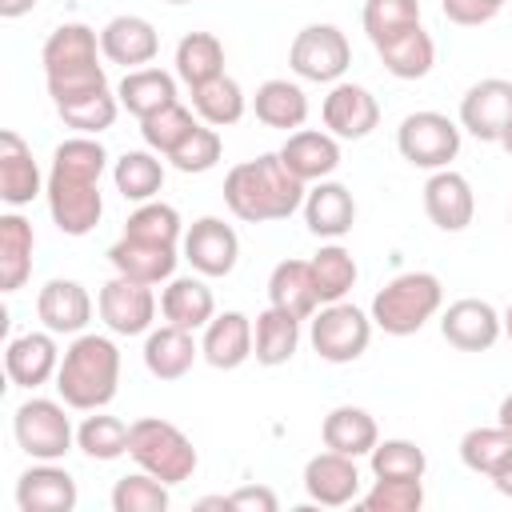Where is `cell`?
I'll return each mask as SVG.
<instances>
[{
	"label": "cell",
	"instance_id": "6da1fadb",
	"mask_svg": "<svg viewBox=\"0 0 512 512\" xmlns=\"http://www.w3.org/2000/svg\"><path fill=\"white\" fill-rule=\"evenodd\" d=\"M108 168V152L96 136H68L52 152L48 168V216L64 236H88L104 216L100 176Z\"/></svg>",
	"mask_w": 512,
	"mask_h": 512
},
{
	"label": "cell",
	"instance_id": "7a4b0ae2",
	"mask_svg": "<svg viewBox=\"0 0 512 512\" xmlns=\"http://www.w3.org/2000/svg\"><path fill=\"white\" fill-rule=\"evenodd\" d=\"M308 184L296 180L280 152H264L256 160H240L224 176V204L236 220L244 224H268V220H288L304 204Z\"/></svg>",
	"mask_w": 512,
	"mask_h": 512
},
{
	"label": "cell",
	"instance_id": "3957f363",
	"mask_svg": "<svg viewBox=\"0 0 512 512\" xmlns=\"http://www.w3.org/2000/svg\"><path fill=\"white\" fill-rule=\"evenodd\" d=\"M104 52H100V32L80 24V20H68V24H56L40 48V64H44V84H48V96H52V108L64 104V100H80V96H92V92H104L108 88V76H104Z\"/></svg>",
	"mask_w": 512,
	"mask_h": 512
},
{
	"label": "cell",
	"instance_id": "277c9868",
	"mask_svg": "<svg viewBox=\"0 0 512 512\" xmlns=\"http://www.w3.org/2000/svg\"><path fill=\"white\" fill-rule=\"evenodd\" d=\"M120 388V348L112 336L80 332L60 356L56 368V392L76 412H96L116 400Z\"/></svg>",
	"mask_w": 512,
	"mask_h": 512
},
{
	"label": "cell",
	"instance_id": "5b68a950",
	"mask_svg": "<svg viewBox=\"0 0 512 512\" xmlns=\"http://www.w3.org/2000/svg\"><path fill=\"white\" fill-rule=\"evenodd\" d=\"M444 308V284L436 272H400L372 296V324L384 336H416Z\"/></svg>",
	"mask_w": 512,
	"mask_h": 512
},
{
	"label": "cell",
	"instance_id": "8992f818",
	"mask_svg": "<svg viewBox=\"0 0 512 512\" xmlns=\"http://www.w3.org/2000/svg\"><path fill=\"white\" fill-rule=\"evenodd\" d=\"M128 456L136 460V468L152 472L168 488L192 480V472L200 468V452L192 448V440L172 420H160V416L132 420V428H128Z\"/></svg>",
	"mask_w": 512,
	"mask_h": 512
},
{
	"label": "cell",
	"instance_id": "52a82bcc",
	"mask_svg": "<svg viewBox=\"0 0 512 512\" xmlns=\"http://www.w3.org/2000/svg\"><path fill=\"white\" fill-rule=\"evenodd\" d=\"M372 316L348 300H332V304H320L308 320V344L320 360L328 364H352L368 352L372 344Z\"/></svg>",
	"mask_w": 512,
	"mask_h": 512
},
{
	"label": "cell",
	"instance_id": "ba28073f",
	"mask_svg": "<svg viewBox=\"0 0 512 512\" xmlns=\"http://www.w3.org/2000/svg\"><path fill=\"white\" fill-rule=\"evenodd\" d=\"M64 400L32 396L12 412V436L24 456L32 460H64L76 448V428L72 416L64 412Z\"/></svg>",
	"mask_w": 512,
	"mask_h": 512
},
{
	"label": "cell",
	"instance_id": "9c48e42d",
	"mask_svg": "<svg viewBox=\"0 0 512 512\" xmlns=\"http://www.w3.org/2000/svg\"><path fill=\"white\" fill-rule=\"evenodd\" d=\"M460 120L444 116V112H408L396 128V152L412 164V168H424V172H436V168H448L456 156H460Z\"/></svg>",
	"mask_w": 512,
	"mask_h": 512
},
{
	"label": "cell",
	"instance_id": "30bf717a",
	"mask_svg": "<svg viewBox=\"0 0 512 512\" xmlns=\"http://www.w3.org/2000/svg\"><path fill=\"white\" fill-rule=\"evenodd\" d=\"M348 64H352V44L336 24H308L288 44V68L300 80L336 84V80H344Z\"/></svg>",
	"mask_w": 512,
	"mask_h": 512
},
{
	"label": "cell",
	"instance_id": "8fae6325",
	"mask_svg": "<svg viewBox=\"0 0 512 512\" xmlns=\"http://www.w3.org/2000/svg\"><path fill=\"white\" fill-rule=\"evenodd\" d=\"M156 308H160V300H156L152 284H140L120 272L112 280H104L100 296H96V312L112 336H148Z\"/></svg>",
	"mask_w": 512,
	"mask_h": 512
},
{
	"label": "cell",
	"instance_id": "7c38bea8",
	"mask_svg": "<svg viewBox=\"0 0 512 512\" xmlns=\"http://www.w3.org/2000/svg\"><path fill=\"white\" fill-rule=\"evenodd\" d=\"M180 256L192 264V272H200L208 280H220V276H232V268L240 260V236L220 216H200L184 228Z\"/></svg>",
	"mask_w": 512,
	"mask_h": 512
},
{
	"label": "cell",
	"instance_id": "4fadbf2b",
	"mask_svg": "<svg viewBox=\"0 0 512 512\" xmlns=\"http://www.w3.org/2000/svg\"><path fill=\"white\" fill-rule=\"evenodd\" d=\"M512 124V80L484 76L460 96V128L484 144H500Z\"/></svg>",
	"mask_w": 512,
	"mask_h": 512
},
{
	"label": "cell",
	"instance_id": "5bb4252c",
	"mask_svg": "<svg viewBox=\"0 0 512 512\" xmlns=\"http://www.w3.org/2000/svg\"><path fill=\"white\" fill-rule=\"evenodd\" d=\"M320 120L336 140H364L380 124V100L356 80H336L320 104Z\"/></svg>",
	"mask_w": 512,
	"mask_h": 512
},
{
	"label": "cell",
	"instance_id": "9a60e30c",
	"mask_svg": "<svg viewBox=\"0 0 512 512\" xmlns=\"http://www.w3.org/2000/svg\"><path fill=\"white\" fill-rule=\"evenodd\" d=\"M440 336L460 352H488L504 336V316L488 300L464 296L440 312Z\"/></svg>",
	"mask_w": 512,
	"mask_h": 512
},
{
	"label": "cell",
	"instance_id": "2e32d148",
	"mask_svg": "<svg viewBox=\"0 0 512 512\" xmlns=\"http://www.w3.org/2000/svg\"><path fill=\"white\" fill-rule=\"evenodd\" d=\"M304 492L312 504L320 508H344V504H356L360 496V468H356V456H344V452H316L308 456L304 464Z\"/></svg>",
	"mask_w": 512,
	"mask_h": 512
},
{
	"label": "cell",
	"instance_id": "e0dca14e",
	"mask_svg": "<svg viewBox=\"0 0 512 512\" xmlns=\"http://www.w3.org/2000/svg\"><path fill=\"white\" fill-rule=\"evenodd\" d=\"M100 52L108 64H120L124 72L132 68H144L156 60L160 52V32L148 16H136V12H124V16H112L104 28H100Z\"/></svg>",
	"mask_w": 512,
	"mask_h": 512
},
{
	"label": "cell",
	"instance_id": "ac0fdd59",
	"mask_svg": "<svg viewBox=\"0 0 512 512\" xmlns=\"http://www.w3.org/2000/svg\"><path fill=\"white\" fill-rule=\"evenodd\" d=\"M80 500L76 480L56 460H36L16 480V508L20 512H72Z\"/></svg>",
	"mask_w": 512,
	"mask_h": 512
},
{
	"label": "cell",
	"instance_id": "d6986e66",
	"mask_svg": "<svg viewBox=\"0 0 512 512\" xmlns=\"http://www.w3.org/2000/svg\"><path fill=\"white\" fill-rule=\"evenodd\" d=\"M48 188V176H40V164L28 148V140L12 128L0 132V200L8 208L32 204Z\"/></svg>",
	"mask_w": 512,
	"mask_h": 512
},
{
	"label": "cell",
	"instance_id": "ffe728a7",
	"mask_svg": "<svg viewBox=\"0 0 512 512\" xmlns=\"http://www.w3.org/2000/svg\"><path fill=\"white\" fill-rule=\"evenodd\" d=\"M424 212L440 232H464L476 216V192H472L468 176H460L452 168H436L424 180Z\"/></svg>",
	"mask_w": 512,
	"mask_h": 512
},
{
	"label": "cell",
	"instance_id": "44dd1931",
	"mask_svg": "<svg viewBox=\"0 0 512 512\" xmlns=\"http://www.w3.org/2000/svg\"><path fill=\"white\" fill-rule=\"evenodd\" d=\"M60 348H56V332H24V336H12L8 348H4V372L16 388H40L48 380H56V368H60Z\"/></svg>",
	"mask_w": 512,
	"mask_h": 512
},
{
	"label": "cell",
	"instance_id": "7402d4cb",
	"mask_svg": "<svg viewBox=\"0 0 512 512\" xmlns=\"http://www.w3.org/2000/svg\"><path fill=\"white\" fill-rule=\"evenodd\" d=\"M300 212H304L308 232L320 236V240H344V236L352 232V224H356V200H352V192H348L340 180H332V176L308 184Z\"/></svg>",
	"mask_w": 512,
	"mask_h": 512
},
{
	"label": "cell",
	"instance_id": "603a6c76",
	"mask_svg": "<svg viewBox=\"0 0 512 512\" xmlns=\"http://www.w3.org/2000/svg\"><path fill=\"white\" fill-rule=\"evenodd\" d=\"M36 316L56 336H80L88 328V320H92V296H88V288L80 280L52 276L36 292Z\"/></svg>",
	"mask_w": 512,
	"mask_h": 512
},
{
	"label": "cell",
	"instance_id": "cb8c5ba5",
	"mask_svg": "<svg viewBox=\"0 0 512 512\" xmlns=\"http://www.w3.org/2000/svg\"><path fill=\"white\" fill-rule=\"evenodd\" d=\"M284 168L304 180V184H316V180H328L336 168H340V140L324 128H296L288 132V140L276 148Z\"/></svg>",
	"mask_w": 512,
	"mask_h": 512
},
{
	"label": "cell",
	"instance_id": "d4e9b609",
	"mask_svg": "<svg viewBox=\"0 0 512 512\" xmlns=\"http://www.w3.org/2000/svg\"><path fill=\"white\" fill-rule=\"evenodd\" d=\"M176 260H180V244H156V240H136V236H124L108 248V264L120 272V276H132L140 284H168L176 276Z\"/></svg>",
	"mask_w": 512,
	"mask_h": 512
},
{
	"label": "cell",
	"instance_id": "484cf974",
	"mask_svg": "<svg viewBox=\"0 0 512 512\" xmlns=\"http://www.w3.org/2000/svg\"><path fill=\"white\" fill-rule=\"evenodd\" d=\"M200 356L220 368V372H232L240 364L252 360V320L236 308L228 312H216L208 324H204V336H200Z\"/></svg>",
	"mask_w": 512,
	"mask_h": 512
},
{
	"label": "cell",
	"instance_id": "4316f807",
	"mask_svg": "<svg viewBox=\"0 0 512 512\" xmlns=\"http://www.w3.org/2000/svg\"><path fill=\"white\" fill-rule=\"evenodd\" d=\"M160 316L176 328L204 332V324L216 316V296L208 288V276H172L160 292Z\"/></svg>",
	"mask_w": 512,
	"mask_h": 512
},
{
	"label": "cell",
	"instance_id": "83f0119b",
	"mask_svg": "<svg viewBox=\"0 0 512 512\" xmlns=\"http://www.w3.org/2000/svg\"><path fill=\"white\" fill-rule=\"evenodd\" d=\"M144 368L156 376V380H180L192 372L196 356H200V344L188 328H176V324H160L144 336Z\"/></svg>",
	"mask_w": 512,
	"mask_h": 512
},
{
	"label": "cell",
	"instance_id": "f1b7e54d",
	"mask_svg": "<svg viewBox=\"0 0 512 512\" xmlns=\"http://www.w3.org/2000/svg\"><path fill=\"white\" fill-rule=\"evenodd\" d=\"M268 304L272 308H284L296 320H312V312L320 308L312 264L308 260H280L268 272Z\"/></svg>",
	"mask_w": 512,
	"mask_h": 512
},
{
	"label": "cell",
	"instance_id": "f546056e",
	"mask_svg": "<svg viewBox=\"0 0 512 512\" xmlns=\"http://www.w3.org/2000/svg\"><path fill=\"white\" fill-rule=\"evenodd\" d=\"M320 440H324V448L360 460V456H368L376 448L380 428H376V416L368 408H360V404H336L324 416V424H320Z\"/></svg>",
	"mask_w": 512,
	"mask_h": 512
},
{
	"label": "cell",
	"instance_id": "4dcf8cb0",
	"mask_svg": "<svg viewBox=\"0 0 512 512\" xmlns=\"http://www.w3.org/2000/svg\"><path fill=\"white\" fill-rule=\"evenodd\" d=\"M116 100L124 112H132L136 120L176 104V72H164L156 64H144V68H132L124 72V80L116 84Z\"/></svg>",
	"mask_w": 512,
	"mask_h": 512
},
{
	"label": "cell",
	"instance_id": "1f68e13d",
	"mask_svg": "<svg viewBox=\"0 0 512 512\" xmlns=\"http://www.w3.org/2000/svg\"><path fill=\"white\" fill-rule=\"evenodd\" d=\"M252 112L264 128H280V132H296L304 120H308V96L296 80H284V76H272L256 88L252 96Z\"/></svg>",
	"mask_w": 512,
	"mask_h": 512
},
{
	"label": "cell",
	"instance_id": "d6a6232c",
	"mask_svg": "<svg viewBox=\"0 0 512 512\" xmlns=\"http://www.w3.org/2000/svg\"><path fill=\"white\" fill-rule=\"evenodd\" d=\"M300 324L304 320H296V316H288L284 308H272V304L264 312H256V324H252V356H256V364H264V368L288 364L296 356V348H300Z\"/></svg>",
	"mask_w": 512,
	"mask_h": 512
},
{
	"label": "cell",
	"instance_id": "836d02e7",
	"mask_svg": "<svg viewBox=\"0 0 512 512\" xmlns=\"http://www.w3.org/2000/svg\"><path fill=\"white\" fill-rule=\"evenodd\" d=\"M172 64H176V80L188 84V92H192V88L224 76V44L216 32H184Z\"/></svg>",
	"mask_w": 512,
	"mask_h": 512
},
{
	"label": "cell",
	"instance_id": "e575fe53",
	"mask_svg": "<svg viewBox=\"0 0 512 512\" xmlns=\"http://www.w3.org/2000/svg\"><path fill=\"white\" fill-rule=\"evenodd\" d=\"M32 248H36V232L20 212H4L0 216V288L16 292L24 288V280L32 276Z\"/></svg>",
	"mask_w": 512,
	"mask_h": 512
},
{
	"label": "cell",
	"instance_id": "d590c367",
	"mask_svg": "<svg viewBox=\"0 0 512 512\" xmlns=\"http://www.w3.org/2000/svg\"><path fill=\"white\" fill-rule=\"evenodd\" d=\"M112 184L124 200L132 204H144V200H156V192L164 188V160L160 152L152 148H132L124 152L116 164H112Z\"/></svg>",
	"mask_w": 512,
	"mask_h": 512
},
{
	"label": "cell",
	"instance_id": "8d00e7d4",
	"mask_svg": "<svg viewBox=\"0 0 512 512\" xmlns=\"http://www.w3.org/2000/svg\"><path fill=\"white\" fill-rule=\"evenodd\" d=\"M312 276H316V292H320V304H332V300H344L356 280H360V268H356V256L340 244V240H324L320 252H312Z\"/></svg>",
	"mask_w": 512,
	"mask_h": 512
},
{
	"label": "cell",
	"instance_id": "74e56055",
	"mask_svg": "<svg viewBox=\"0 0 512 512\" xmlns=\"http://www.w3.org/2000/svg\"><path fill=\"white\" fill-rule=\"evenodd\" d=\"M376 56H380V64H384L396 80H420V76H428L432 64H436V44H432V36H428L424 24H420V28L404 32V36L380 44Z\"/></svg>",
	"mask_w": 512,
	"mask_h": 512
},
{
	"label": "cell",
	"instance_id": "f35d334b",
	"mask_svg": "<svg viewBox=\"0 0 512 512\" xmlns=\"http://www.w3.org/2000/svg\"><path fill=\"white\" fill-rule=\"evenodd\" d=\"M192 108H196V116H200L204 124H212V128H232V124L244 120L248 96H244V88L224 72V76H216V80L192 88Z\"/></svg>",
	"mask_w": 512,
	"mask_h": 512
},
{
	"label": "cell",
	"instance_id": "ab89813d",
	"mask_svg": "<svg viewBox=\"0 0 512 512\" xmlns=\"http://www.w3.org/2000/svg\"><path fill=\"white\" fill-rule=\"evenodd\" d=\"M128 428H132V424H124L120 416H108L104 408H96L92 416L80 420V428H76V448H80L88 460H100V464L120 460V456H128Z\"/></svg>",
	"mask_w": 512,
	"mask_h": 512
},
{
	"label": "cell",
	"instance_id": "60d3db41",
	"mask_svg": "<svg viewBox=\"0 0 512 512\" xmlns=\"http://www.w3.org/2000/svg\"><path fill=\"white\" fill-rule=\"evenodd\" d=\"M360 24L372 40V48L420 28V0H364Z\"/></svg>",
	"mask_w": 512,
	"mask_h": 512
},
{
	"label": "cell",
	"instance_id": "b9f144b4",
	"mask_svg": "<svg viewBox=\"0 0 512 512\" xmlns=\"http://www.w3.org/2000/svg\"><path fill=\"white\" fill-rule=\"evenodd\" d=\"M368 464H372V476H380V480H424V472H428L424 448L404 436L376 440V448L368 452Z\"/></svg>",
	"mask_w": 512,
	"mask_h": 512
},
{
	"label": "cell",
	"instance_id": "7bdbcfd3",
	"mask_svg": "<svg viewBox=\"0 0 512 512\" xmlns=\"http://www.w3.org/2000/svg\"><path fill=\"white\" fill-rule=\"evenodd\" d=\"M512 456V432L492 424V428H468L460 436V460L476 476H492L504 460Z\"/></svg>",
	"mask_w": 512,
	"mask_h": 512
},
{
	"label": "cell",
	"instance_id": "ee69618b",
	"mask_svg": "<svg viewBox=\"0 0 512 512\" xmlns=\"http://www.w3.org/2000/svg\"><path fill=\"white\" fill-rule=\"evenodd\" d=\"M116 112H120V100H116L112 88L56 104V116H60L68 128H76L80 136H100V132H108V128L116 124Z\"/></svg>",
	"mask_w": 512,
	"mask_h": 512
},
{
	"label": "cell",
	"instance_id": "f6af8a7d",
	"mask_svg": "<svg viewBox=\"0 0 512 512\" xmlns=\"http://www.w3.org/2000/svg\"><path fill=\"white\" fill-rule=\"evenodd\" d=\"M196 124H200V116H192V108H184V104L176 100V104H168V108L144 116V120H140V136H144V148H152V152H160V156H172Z\"/></svg>",
	"mask_w": 512,
	"mask_h": 512
},
{
	"label": "cell",
	"instance_id": "bcb514c9",
	"mask_svg": "<svg viewBox=\"0 0 512 512\" xmlns=\"http://www.w3.org/2000/svg\"><path fill=\"white\" fill-rule=\"evenodd\" d=\"M124 236L136 240H156V244H180L184 240V220L172 204L164 200H144L136 204V212L124 220Z\"/></svg>",
	"mask_w": 512,
	"mask_h": 512
},
{
	"label": "cell",
	"instance_id": "7dc6e473",
	"mask_svg": "<svg viewBox=\"0 0 512 512\" xmlns=\"http://www.w3.org/2000/svg\"><path fill=\"white\" fill-rule=\"evenodd\" d=\"M220 152H224V140H220V128H212V124H196L188 136H184V144L172 152V156H164L176 172H184V176H200V172H212L216 164H220Z\"/></svg>",
	"mask_w": 512,
	"mask_h": 512
},
{
	"label": "cell",
	"instance_id": "c3c4849f",
	"mask_svg": "<svg viewBox=\"0 0 512 512\" xmlns=\"http://www.w3.org/2000/svg\"><path fill=\"white\" fill-rule=\"evenodd\" d=\"M168 484L156 480L152 472H132V476H120L116 488H112V512H164L168 508Z\"/></svg>",
	"mask_w": 512,
	"mask_h": 512
},
{
	"label": "cell",
	"instance_id": "681fc988",
	"mask_svg": "<svg viewBox=\"0 0 512 512\" xmlns=\"http://www.w3.org/2000/svg\"><path fill=\"white\" fill-rule=\"evenodd\" d=\"M364 512H420L424 504V480H372L364 496H356Z\"/></svg>",
	"mask_w": 512,
	"mask_h": 512
},
{
	"label": "cell",
	"instance_id": "f907efd6",
	"mask_svg": "<svg viewBox=\"0 0 512 512\" xmlns=\"http://www.w3.org/2000/svg\"><path fill=\"white\" fill-rule=\"evenodd\" d=\"M508 0H440V12L460 28H480L504 12Z\"/></svg>",
	"mask_w": 512,
	"mask_h": 512
},
{
	"label": "cell",
	"instance_id": "816d5d0a",
	"mask_svg": "<svg viewBox=\"0 0 512 512\" xmlns=\"http://www.w3.org/2000/svg\"><path fill=\"white\" fill-rule=\"evenodd\" d=\"M228 508L232 512H276L280 500H276V492L268 484H244V488L228 492Z\"/></svg>",
	"mask_w": 512,
	"mask_h": 512
},
{
	"label": "cell",
	"instance_id": "f5cc1de1",
	"mask_svg": "<svg viewBox=\"0 0 512 512\" xmlns=\"http://www.w3.org/2000/svg\"><path fill=\"white\" fill-rule=\"evenodd\" d=\"M36 8V0H0V16L4 20H20V16H28Z\"/></svg>",
	"mask_w": 512,
	"mask_h": 512
},
{
	"label": "cell",
	"instance_id": "db71d44e",
	"mask_svg": "<svg viewBox=\"0 0 512 512\" xmlns=\"http://www.w3.org/2000/svg\"><path fill=\"white\" fill-rule=\"evenodd\" d=\"M488 480L496 484V492H500V496H512V456H508V460H504Z\"/></svg>",
	"mask_w": 512,
	"mask_h": 512
},
{
	"label": "cell",
	"instance_id": "11a10c76",
	"mask_svg": "<svg viewBox=\"0 0 512 512\" xmlns=\"http://www.w3.org/2000/svg\"><path fill=\"white\" fill-rule=\"evenodd\" d=\"M496 424H500V428H508V432H512V392H508V396H504V400H500V408H496Z\"/></svg>",
	"mask_w": 512,
	"mask_h": 512
},
{
	"label": "cell",
	"instance_id": "9f6ffc18",
	"mask_svg": "<svg viewBox=\"0 0 512 512\" xmlns=\"http://www.w3.org/2000/svg\"><path fill=\"white\" fill-rule=\"evenodd\" d=\"M504 336H508V340H512V304H508V308H504Z\"/></svg>",
	"mask_w": 512,
	"mask_h": 512
},
{
	"label": "cell",
	"instance_id": "6f0895ef",
	"mask_svg": "<svg viewBox=\"0 0 512 512\" xmlns=\"http://www.w3.org/2000/svg\"><path fill=\"white\" fill-rule=\"evenodd\" d=\"M500 144H504V152L512 156V124H508V132H504V140H500Z\"/></svg>",
	"mask_w": 512,
	"mask_h": 512
},
{
	"label": "cell",
	"instance_id": "680465c9",
	"mask_svg": "<svg viewBox=\"0 0 512 512\" xmlns=\"http://www.w3.org/2000/svg\"><path fill=\"white\" fill-rule=\"evenodd\" d=\"M164 4H192V0H164Z\"/></svg>",
	"mask_w": 512,
	"mask_h": 512
},
{
	"label": "cell",
	"instance_id": "91938a15",
	"mask_svg": "<svg viewBox=\"0 0 512 512\" xmlns=\"http://www.w3.org/2000/svg\"><path fill=\"white\" fill-rule=\"evenodd\" d=\"M508 224H512V208H508Z\"/></svg>",
	"mask_w": 512,
	"mask_h": 512
}]
</instances>
